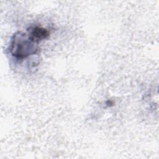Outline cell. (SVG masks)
Listing matches in <instances>:
<instances>
[{
	"label": "cell",
	"instance_id": "cell-2",
	"mask_svg": "<svg viewBox=\"0 0 159 159\" xmlns=\"http://www.w3.org/2000/svg\"><path fill=\"white\" fill-rule=\"evenodd\" d=\"M27 34L29 36L37 42H40L49 36V32L47 29L39 27H31L27 30Z\"/></svg>",
	"mask_w": 159,
	"mask_h": 159
},
{
	"label": "cell",
	"instance_id": "cell-1",
	"mask_svg": "<svg viewBox=\"0 0 159 159\" xmlns=\"http://www.w3.org/2000/svg\"><path fill=\"white\" fill-rule=\"evenodd\" d=\"M38 43L27 33L17 32L11 39L9 52L17 59L22 60L37 53L39 50Z\"/></svg>",
	"mask_w": 159,
	"mask_h": 159
}]
</instances>
